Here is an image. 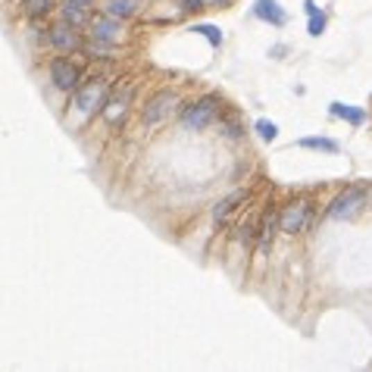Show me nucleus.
I'll list each match as a JSON object with an SVG mask.
<instances>
[{"label":"nucleus","instance_id":"nucleus-1","mask_svg":"<svg viewBox=\"0 0 372 372\" xmlns=\"http://www.w3.org/2000/svg\"><path fill=\"white\" fill-rule=\"evenodd\" d=\"M216 113H219V97L207 94V97H201L197 103H191V107L185 110V113H182V126L201 132V128H207L210 122L216 119Z\"/></svg>","mask_w":372,"mask_h":372},{"label":"nucleus","instance_id":"nucleus-2","mask_svg":"<svg viewBox=\"0 0 372 372\" xmlns=\"http://www.w3.org/2000/svg\"><path fill=\"white\" fill-rule=\"evenodd\" d=\"M366 203V188L363 185H357V188H347L344 194H338L332 203H328L326 216L328 219H353V216L363 210Z\"/></svg>","mask_w":372,"mask_h":372},{"label":"nucleus","instance_id":"nucleus-3","mask_svg":"<svg viewBox=\"0 0 372 372\" xmlns=\"http://www.w3.org/2000/svg\"><path fill=\"white\" fill-rule=\"evenodd\" d=\"M172 103H176V94H172V91H160V94H153L151 101L144 103V110H141V122H144V126H157V122H163L166 116H169Z\"/></svg>","mask_w":372,"mask_h":372},{"label":"nucleus","instance_id":"nucleus-4","mask_svg":"<svg viewBox=\"0 0 372 372\" xmlns=\"http://www.w3.org/2000/svg\"><path fill=\"white\" fill-rule=\"evenodd\" d=\"M103 97H107V82H103V78H94V82L85 85V88L76 94V110H78V113L101 110L103 107Z\"/></svg>","mask_w":372,"mask_h":372},{"label":"nucleus","instance_id":"nucleus-5","mask_svg":"<svg viewBox=\"0 0 372 372\" xmlns=\"http://www.w3.org/2000/svg\"><path fill=\"white\" fill-rule=\"evenodd\" d=\"M51 82L57 85L60 91H76L78 88V69L69 63V60H53L51 63Z\"/></svg>","mask_w":372,"mask_h":372},{"label":"nucleus","instance_id":"nucleus-6","mask_svg":"<svg viewBox=\"0 0 372 372\" xmlns=\"http://www.w3.org/2000/svg\"><path fill=\"white\" fill-rule=\"evenodd\" d=\"M310 219V203L301 201V203H291L288 210L282 213V232L294 235V232H303V226H307Z\"/></svg>","mask_w":372,"mask_h":372},{"label":"nucleus","instance_id":"nucleus-7","mask_svg":"<svg viewBox=\"0 0 372 372\" xmlns=\"http://www.w3.org/2000/svg\"><path fill=\"white\" fill-rule=\"evenodd\" d=\"M132 85H122V91H116L113 97H110V103H107V110H103V119L113 126V122H119L122 119V113H126V107H128V101H132Z\"/></svg>","mask_w":372,"mask_h":372},{"label":"nucleus","instance_id":"nucleus-8","mask_svg":"<svg viewBox=\"0 0 372 372\" xmlns=\"http://www.w3.org/2000/svg\"><path fill=\"white\" fill-rule=\"evenodd\" d=\"M253 13H257V19L269 22V26H285L288 22V13H285L282 7H278V0H257V7H253Z\"/></svg>","mask_w":372,"mask_h":372},{"label":"nucleus","instance_id":"nucleus-9","mask_svg":"<svg viewBox=\"0 0 372 372\" xmlns=\"http://www.w3.org/2000/svg\"><path fill=\"white\" fill-rule=\"evenodd\" d=\"M247 194H251L247 188H238V191H232L228 197H222V201L213 207V219H216V222H226L228 216H232L235 210H238V203H244V201H247Z\"/></svg>","mask_w":372,"mask_h":372},{"label":"nucleus","instance_id":"nucleus-10","mask_svg":"<svg viewBox=\"0 0 372 372\" xmlns=\"http://www.w3.org/2000/svg\"><path fill=\"white\" fill-rule=\"evenodd\" d=\"M51 44L57 47V51H76L78 35L72 32L69 26H57V28H51Z\"/></svg>","mask_w":372,"mask_h":372},{"label":"nucleus","instance_id":"nucleus-11","mask_svg":"<svg viewBox=\"0 0 372 372\" xmlns=\"http://www.w3.org/2000/svg\"><path fill=\"white\" fill-rule=\"evenodd\" d=\"M276 226H282V216H276V213H266L263 226H260V238H257V251H260V253H263V251H269V244H272V235H276Z\"/></svg>","mask_w":372,"mask_h":372},{"label":"nucleus","instance_id":"nucleus-12","mask_svg":"<svg viewBox=\"0 0 372 372\" xmlns=\"http://www.w3.org/2000/svg\"><path fill=\"white\" fill-rule=\"evenodd\" d=\"M63 16L69 26H82L88 19V0H66L63 3Z\"/></svg>","mask_w":372,"mask_h":372},{"label":"nucleus","instance_id":"nucleus-13","mask_svg":"<svg viewBox=\"0 0 372 372\" xmlns=\"http://www.w3.org/2000/svg\"><path fill=\"white\" fill-rule=\"evenodd\" d=\"M332 113L338 116V119L350 122V126H360V122L366 119V113L360 107H350V103H332Z\"/></svg>","mask_w":372,"mask_h":372},{"label":"nucleus","instance_id":"nucleus-14","mask_svg":"<svg viewBox=\"0 0 372 372\" xmlns=\"http://www.w3.org/2000/svg\"><path fill=\"white\" fill-rule=\"evenodd\" d=\"M138 7H141V0H113L107 13H110V19H128Z\"/></svg>","mask_w":372,"mask_h":372},{"label":"nucleus","instance_id":"nucleus-15","mask_svg":"<svg viewBox=\"0 0 372 372\" xmlns=\"http://www.w3.org/2000/svg\"><path fill=\"white\" fill-rule=\"evenodd\" d=\"M22 10H26L28 19H44V16L53 10V0H26Z\"/></svg>","mask_w":372,"mask_h":372},{"label":"nucleus","instance_id":"nucleus-16","mask_svg":"<svg viewBox=\"0 0 372 372\" xmlns=\"http://www.w3.org/2000/svg\"><path fill=\"white\" fill-rule=\"evenodd\" d=\"M301 147L307 151H326V153H338V144L332 138H301Z\"/></svg>","mask_w":372,"mask_h":372},{"label":"nucleus","instance_id":"nucleus-17","mask_svg":"<svg viewBox=\"0 0 372 372\" xmlns=\"http://www.w3.org/2000/svg\"><path fill=\"white\" fill-rule=\"evenodd\" d=\"M303 7H307V13H310V35H322V28H326V16L316 13V3H313V0H307Z\"/></svg>","mask_w":372,"mask_h":372},{"label":"nucleus","instance_id":"nucleus-18","mask_svg":"<svg viewBox=\"0 0 372 372\" xmlns=\"http://www.w3.org/2000/svg\"><path fill=\"white\" fill-rule=\"evenodd\" d=\"M191 32L203 35V38H207L213 47H219V44H222V32H219V28H216V26H194V28H191Z\"/></svg>","mask_w":372,"mask_h":372},{"label":"nucleus","instance_id":"nucleus-19","mask_svg":"<svg viewBox=\"0 0 372 372\" xmlns=\"http://www.w3.org/2000/svg\"><path fill=\"white\" fill-rule=\"evenodd\" d=\"M94 38L113 41L116 38V26H113V22H94Z\"/></svg>","mask_w":372,"mask_h":372},{"label":"nucleus","instance_id":"nucleus-20","mask_svg":"<svg viewBox=\"0 0 372 372\" xmlns=\"http://www.w3.org/2000/svg\"><path fill=\"white\" fill-rule=\"evenodd\" d=\"M257 132H260V138H263V141H276L278 126H276V122H269V119H260L257 122Z\"/></svg>","mask_w":372,"mask_h":372},{"label":"nucleus","instance_id":"nucleus-21","mask_svg":"<svg viewBox=\"0 0 372 372\" xmlns=\"http://www.w3.org/2000/svg\"><path fill=\"white\" fill-rule=\"evenodd\" d=\"M238 135H241V126L238 122H228V138H238Z\"/></svg>","mask_w":372,"mask_h":372}]
</instances>
